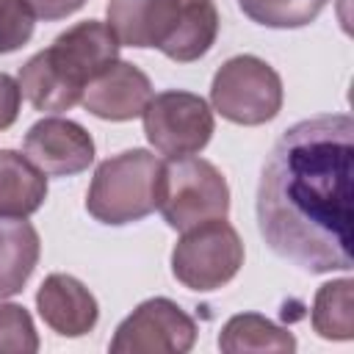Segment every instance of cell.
Instances as JSON below:
<instances>
[{
	"mask_svg": "<svg viewBox=\"0 0 354 354\" xmlns=\"http://www.w3.org/2000/svg\"><path fill=\"white\" fill-rule=\"evenodd\" d=\"M354 122L321 113L290 124L257 185V227L274 254L310 274L351 268Z\"/></svg>",
	"mask_w": 354,
	"mask_h": 354,
	"instance_id": "obj_1",
	"label": "cell"
},
{
	"mask_svg": "<svg viewBox=\"0 0 354 354\" xmlns=\"http://www.w3.org/2000/svg\"><path fill=\"white\" fill-rule=\"evenodd\" d=\"M119 61V39L108 22L86 19L64 33L55 41L28 58L19 69L22 97L36 111H69L83 100L86 86L102 75L111 64Z\"/></svg>",
	"mask_w": 354,
	"mask_h": 354,
	"instance_id": "obj_2",
	"label": "cell"
},
{
	"mask_svg": "<svg viewBox=\"0 0 354 354\" xmlns=\"http://www.w3.org/2000/svg\"><path fill=\"white\" fill-rule=\"evenodd\" d=\"M108 28L127 47H155L166 58L199 61L218 36L213 0H108Z\"/></svg>",
	"mask_w": 354,
	"mask_h": 354,
	"instance_id": "obj_3",
	"label": "cell"
},
{
	"mask_svg": "<svg viewBox=\"0 0 354 354\" xmlns=\"http://www.w3.org/2000/svg\"><path fill=\"white\" fill-rule=\"evenodd\" d=\"M163 160L147 149H124L102 160L86 194V210L111 227L133 224L158 210Z\"/></svg>",
	"mask_w": 354,
	"mask_h": 354,
	"instance_id": "obj_4",
	"label": "cell"
},
{
	"mask_svg": "<svg viewBox=\"0 0 354 354\" xmlns=\"http://www.w3.org/2000/svg\"><path fill=\"white\" fill-rule=\"evenodd\" d=\"M158 210L163 221L180 232L213 218H227L230 185L224 174L205 158H169L160 174Z\"/></svg>",
	"mask_w": 354,
	"mask_h": 354,
	"instance_id": "obj_5",
	"label": "cell"
},
{
	"mask_svg": "<svg viewBox=\"0 0 354 354\" xmlns=\"http://www.w3.org/2000/svg\"><path fill=\"white\" fill-rule=\"evenodd\" d=\"M210 102L227 122L243 127L266 124L282 108V80L263 58L232 55L213 75Z\"/></svg>",
	"mask_w": 354,
	"mask_h": 354,
	"instance_id": "obj_6",
	"label": "cell"
},
{
	"mask_svg": "<svg viewBox=\"0 0 354 354\" xmlns=\"http://www.w3.org/2000/svg\"><path fill=\"white\" fill-rule=\"evenodd\" d=\"M243 266V243L232 224L213 218L183 232L171 249V274L191 290H216Z\"/></svg>",
	"mask_w": 354,
	"mask_h": 354,
	"instance_id": "obj_7",
	"label": "cell"
},
{
	"mask_svg": "<svg viewBox=\"0 0 354 354\" xmlns=\"http://www.w3.org/2000/svg\"><path fill=\"white\" fill-rule=\"evenodd\" d=\"M141 116L147 141L166 158L202 152L216 127L210 105L199 94L180 88L152 94Z\"/></svg>",
	"mask_w": 354,
	"mask_h": 354,
	"instance_id": "obj_8",
	"label": "cell"
},
{
	"mask_svg": "<svg viewBox=\"0 0 354 354\" xmlns=\"http://www.w3.org/2000/svg\"><path fill=\"white\" fill-rule=\"evenodd\" d=\"M196 343V321L171 299L141 301L111 340L113 354H185Z\"/></svg>",
	"mask_w": 354,
	"mask_h": 354,
	"instance_id": "obj_9",
	"label": "cell"
},
{
	"mask_svg": "<svg viewBox=\"0 0 354 354\" xmlns=\"http://www.w3.org/2000/svg\"><path fill=\"white\" fill-rule=\"evenodd\" d=\"M25 158L36 163L47 177H69L80 174L94 160V138L91 133L61 116L39 119L25 133Z\"/></svg>",
	"mask_w": 354,
	"mask_h": 354,
	"instance_id": "obj_10",
	"label": "cell"
},
{
	"mask_svg": "<svg viewBox=\"0 0 354 354\" xmlns=\"http://www.w3.org/2000/svg\"><path fill=\"white\" fill-rule=\"evenodd\" d=\"M149 100H152L149 77L136 64L116 61L86 86L80 102L97 119L127 122V119L141 116Z\"/></svg>",
	"mask_w": 354,
	"mask_h": 354,
	"instance_id": "obj_11",
	"label": "cell"
},
{
	"mask_svg": "<svg viewBox=\"0 0 354 354\" xmlns=\"http://www.w3.org/2000/svg\"><path fill=\"white\" fill-rule=\"evenodd\" d=\"M41 321L61 337H83L97 326L100 307L94 293L69 274H50L36 293Z\"/></svg>",
	"mask_w": 354,
	"mask_h": 354,
	"instance_id": "obj_12",
	"label": "cell"
},
{
	"mask_svg": "<svg viewBox=\"0 0 354 354\" xmlns=\"http://www.w3.org/2000/svg\"><path fill=\"white\" fill-rule=\"evenodd\" d=\"M47 199V174L14 149H0V216L28 218Z\"/></svg>",
	"mask_w": 354,
	"mask_h": 354,
	"instance_id": "obj_13",
	"label": "cell"
},
{
	"mask_svg": "<svg viewBox=\"0 0 354 354\" xmlns=\"http://www.w3.org/2000/svg\"><path fill=\"white\" fill-rule=\"evenodd\" d=\"M41 254L39 232L25 218L0 216V299L17 296L30 279Z\"/></svg>",
	"mask_w": 354,
	"mask_h": 354,
	"instance_id": "obj_14",
	"label": "cell"
},
{
	"mask_svg": "<svg viewBox=\"0 0 354 354\" xmlns=\"http://www.w3.org/2000/svg\"><path fill=\"white\" fill-rule=\"evenodd\" d=\"M218 348L227 354H241V351H296V337L268 321L266 315L257 313H241L232 315L221 335H218Z\"/></svg>",
	"mask_w": 354,
	"mask_h": 354,
	"instance_id": "obj_15",
	"label": "cell"
},
{
	"mask_svg": "<svg viewBox=\"0 0 354 354\" xmlns=\"http://www.w3.org/2000/svg\"><path fill=\"white\" fill-rule=\"evenodd\" d=\"M354 282L348 277L332 279L318 288L313 299V329L324 340H351L354 335V299H351Z\"/></svg>",
	"mask_w": 354,
	"mask_h": 354,
	"instance_id": "obj_16",
	"label": "cell"
},
{
	"mask_svg": "<svg viewBox=\"0 0 354 354\" xmlns=\"http://www.w3.org/2000/svg\"><path fill=\"white\" fill-rule=\"evenodd\" d=\"M241 11L266 28H304L326 6V0H238Z\"/></svg>",
	"mask_w": 354,
	"mask_h": 354,
	"instance_id": "obj_17",
	"label": "cell"
},
{
	"mask_svg": "<svg viewBox=\"0 0 354 354\" xmlns=\"http://www.w3.org/2000/svg\"><path fill=\"white\" fill-rule=\"evenodd\" d=\"M39 335L25 307L0 301V354H36Z\"/></svg>",
	"mask_w": 354,
	"mask_h": 354,
	"instance_id": "obj_18",
	"label": "cell"
},
{
	"mask_svg": "<svg viewBox=\"0 0 354 354\" xmlns=\"http://www.w3.org/2000/svg\"><path fill=\"white\" fill-rule=\"evenodd\" d=\"M36 28V11L28 0H0V55L25 47Z\"/></svg>",
	"mask_w": 354,
	"mask_h": 354,
	"instance_id": "obj_19",
	"label": "cell"
},
{
	"mask_svg": "<svg viewBox=\"0 0 354 354\" xmlns=\"http://www.w3.org/2000/svg\"><path fill=\"white\" fill-rule=\"evenodd\" d=\"M19 105H22V88L19 83L0 72V130H8L17 116H19Z\"/></svg>",
	"mask_w": 354,
	"mask_h": 354,
	"instance_id": "obj_20",
	"label": "cell"
},
{
	"mask_svg": "<svg viewBox=\"0 0 354 354\" xmlns=\"http://www.w3.org/2000/svg\"><path fill=\"white\" fill-rule=\"evenodd\" d=\"M28 3L36 11V17L53 22V19H64V17L75 14L77 8H83L86 0H28Z\"/></svg>",
	"mask_w": 354,
	"mask_h": 354,
	"instance_id": "obj_21",
	"label": "cell"
}]
</instances>
